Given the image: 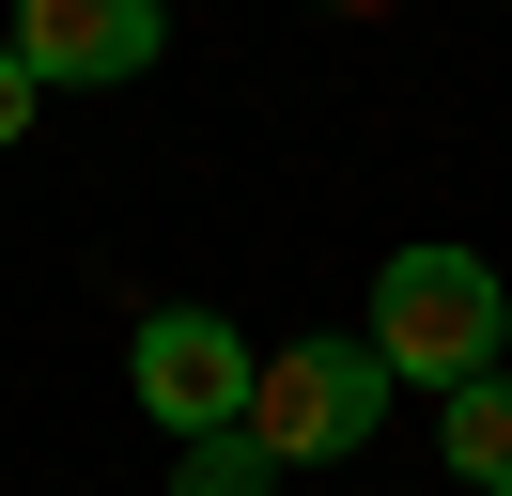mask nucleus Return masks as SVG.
Wrapping results in <instances>:
<instances>
[{
  "label": "nucleus",
  "mask_w": 512,
  "mask_h": 496,
  "mask_svg": "<svg viewBox=\"0 0 512 496\" xmlns=\"http://www.w3.org/2000/svg\"><path fill=\"white\" fill-rule=\"evenodd\" d=\"M497 341H512V295L481 248H388L373 264V357L404 388H466V372H497Z\"/></svg>",
  "instance_id": "1"
},
{
  "label": "nucleus",
  "mask_w": 512,
  "mask_h": 496,
  "mask_svg": "<svg viewBox=\"0 0 512 496\" xmlns=\"http://www.w3.org/2000/svg\"><path fill=\"white\" fill-rule=\"evenodd\" d=\"M388 388H404V372L373 357V326H342V341H280V357H264V388H249V434H264L280 465H342V450H373Z\"/></svg>",
  "instance_id": "2"
},
{
  "label": "nucleus",
  "mask_w": 512,
  "mask_h": 496,
  "mask_svg": "<svg viewBox=\"0 0 512 496\" xmlns=\"http://www.w3.org/2000/svg\"><path fill=\"white\" fill-rule=\"evenodd\" d=\"M125 388H140V419L187 450V434H233V419H249L264 357L218 326V310H140V341H125Z\"/></svg>",
  "instance_id": "3"
},
{
  "label": "nucleus",
  "mask_w": 512,
  "mask_h": 496,
  "mask_svg": "<svg viewBox=\"0 0 512 496\" xmlns=\"http://www.w3.org/2000/svg\"><path fill=\"white\" fill-rule=\"evenodd\" d=\"M0 47L32 62L47 93H109V78H140V62L171 47V0H16Z\"/></svg>",
  "instance_id": "4"
},
{
  "label": "nucleus",
  "mask_w": 512,
  "mask_h": 496,
  "mask_svg": "<svg viewBox=\"0 0 512 496\" xmlns=\"http://www.w3.org/2000/svg\"><path fill=\"white\" fill-rule=\"evenodd\" d=\"M435 450H450V481L512 496V372H466V388H435Z\"/></svg>",
  "instance_id": "5"
},
{
  "label": "nucleus",
  "mask_w": 512,
  "mask_h": 496,
  "mask_svg": "<svg viewBox=\"0 0 512 496\" xmlns=\"http://www.w3.org/2000/svg\"><path fill=\"white\" fill-rule=\"evenodd\" d=\"M171 496H280V450H264L249 419H233V434H187V481H171Z\"/></svg>",
  "instance_id": "6"
},
{
  "label": "nucleus",
  "mask_w": 512,
  "mask_h": 496,
  "mask_svg": "<svg viewBox=\"0 0 512 496\" xmlns=\"http://www.w3.org/2000/svg\"><path fill=\"white\" fill-rule=\"evenodd\" d=\"M32 109H47V78H32L16 47H0V140H32Z\"/></svg>",
  "instance_id": "7"
},
{
  "label": "nucleus",
  "mask_w": 512,
  "mask_h": 496,
  "mask_svg": "<svg viewBox=\"0 0 512 496\" xmlns=\"http://www.w3.org/2000/svg\"><path fill=\"white\" fill-rule=\"evenodd\" d=\"M326 16H404V0H326Z\"/></svg>",
  "instance_id": "8"
}]
</instances>
